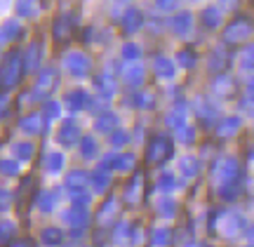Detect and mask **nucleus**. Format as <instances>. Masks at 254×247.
Listing matches in <instances>:
<instances>
[{"mask_svg":"<svg viewBox=\"0 0 254 247\" xmlns=\"http://www.w3.org/2000/svg\"><path fill=\"white\" fill-rule=\"evenodd\" d=\"M250 36H252V21H250V19H243V17L233 19L226 26V31H224V40L231 43V45L243 43V40H247Z\"/></svg>","mask_w":254,"mask_h":247,"instance_id":"f257e3e1","label":"nucleus"},{"mask_svg":"<svg viewBox=\"0 0 254 247\" xmlns=\"http://www.w3.org/2000/svg\"><path fill=\"white\" fill-rule=\"evenodd\" d=\"M172 156V141L165 137H155L151 144H148V153H146V160L148 163H155L160 165L163 160H167V158Z\"/></svg>","mask_w":254,"mask_h":247,"instance_id":"f03ea898","label":"nucleus"},{"mask_svg":"<svg viewBox=\"0 0 254 247\" xmlns=\"http://www.w3.org/2000/svg\"><path fill=\"white\" fill-rule=\"evenodd\" d=\"M21 71H24V66H21V62H19V55L17 52H12V55L5 59V66H2V82H5L7 87L17 85Z\"/></svg>","mask_w":254,"mask_h":247,"instance_id":"7ed1b4c3","label":"nucleus"},{"mask_svg":"<svg viewBox=\"0 0 254 247\" xmlns=\"http://www.w3.org/2000/svg\"><path fill=\"white\" fill-rule=\"evenodd\" d=\"M66 66H68L75 75H80L90 68V62H87V57H82V55H71L66 59Z\"/></svg>","mask_w":254,"mask_h":247,"instance_id":"20e7f679","label":"nucleus"},{"mask_svg":"<svg viewBox=\"0 0 254 247\" xmlns=\"http://www.w3.org/2000/svg\"><path fill=\"white\" fill-rule=\"evenodd\" d=\"M139 26H141V14H139L136 9H129L125 14V19H123V28H125L127 33H132V31H136Z\"/></svg>","mask_w":254,"mask_h":247,"instance_id":"39448f33","label":"nucleus"},{"mask_svg":"<svg viewBox=\"0 0 254 247\" xmlns=\"http://www.w3.org/2000/svg\"><path fill=\"white\" fill-rule=\"evenodd\" d=\"M55 36H57V40H62V36H64V40H68V36H71V19H68V17H59V19H57Z\"/></svg>","mask_w":254,"mask_h":247,"instance_id":"423d86ee","label":"nucleus"},{"mask_svg":"<svg viewBox=\"0 0 254 247\" xmlns=\"http://www.w3.org/2000/svg\"><path fill=\"white\" fill-rule=\"evenodd\" d=\"M240 127V118H226L221 125H219V134L226 137V134H233V129Z\"/></svg>","mask_w":254,"mask_h":247,"instance_id":"0eeeda50","label":"nucleus"},{"mask_svg":"<svg viewBox=\"0 0 254 247\" xmlns=\"http://www.w3.org/2000/svg\"><path fill=\"white\" fill-rule=\"evenodd\" d=\"M87 101V97H85V92H71V97L66 99V104H68V109L71 111H78Z\"/></svg>","mask_w":254,"mask_h":247,"instance_id":"6e6552de","label":"nucleus"},{"mask_svg":"<svg viewBox=\"0 0 254 247\" xmlns=\"http://www.w3.org/2000/svg\"><path fill=\"white\" fill-rule=\"evenodd\" d=\"M78 139H80V134H78L71 125H68V127H64L62 134H59V141H62V144H66V146H71L73 141H78Z\"/></svg>","mask_w":254,"mask_h":247,"instance_id":"1a4fd4ad","label":"nucleus"},{"mask_svg":"<svg viewBox=\"0 0 254 247\" xmlns=\"http://www.w3.org/2000/svg\"><path fill=\"white\" fill-rule=\"evenodd\" d=\"M202 17H205V26H217L219 24V9L217 7H207L205 12H202Z\"/></svg>","mask_w":254,"mask_h":247,"instance_id":"9d476101","label":"nucleus"},{"mask_svg":"<svg viewBox=\"0 0 254 247\" xmlns=\"http://www.w3.org/2000/svg\"><path fill=\"white\" fill-rule=\"evenodd\" d=\"M155 71L163 75V78H170L172 75V64L167 59H155Z\"/></svg>","mask_w":254,"mask_h":247,"instance_id":"9b49d317","label":"nucleus"},{"mask_svg":"<svg viewBox=\"0 0 254 247\" xmlns=\"http://www.w3.org/2000/svg\"><path fill=\"white\" fill-rule=\"evenodd\" d=\"M36 0H21L19 2V14H24V17H31V14H36Z\"/></svg>","mask_w":254,"mask_h":247,"instance_id":"f8f14e48","label":"nucleus"},{"mask_svg":"<svg viewBox=\"0 0 254 247\" xmlns=\"http://www.w3.org/2000/svg\"><path fill=\"white\" fill-rule=\"evenodd\" d=\"M189 26H190V17H189V14H179V17L172 21V28H174V31H179V33H184Z\"/></svg>","mask_w":254,"mask_h":247,"instance_id":"ddd939ff","label":"nucleus"},{"mask_svg":"<svg viewBox=\"0 0 254 247\" xmlns=\"http://www.w3.org/2000/svg\"><path fill=\"white\" fill-rule=\"evenodd\" d=\"M21 127H26L28 132H38L40 129V116H28L21 120Z\"/></svg>","mask_w":254,"mask_h":247,"instance_id":"4468645a","label":"nucleus"},{"mask_svg":"<svg viewBox=\"0 0 254 247\" xmlns=\"http://www.w3.org/2000/svg\"><path fill=\"white\" fill-rule=\"evenodd\" d=\"M116 123H118V120L113 118V116H104V118L97 120V129H113Z\"/></svg>","mask_w":254,"mask_h":247,"instance_id":"2eb2a0df","label":"nucleus"},{"mask_svg":"<svg viewBox=\"0 0 254 247\" xmlns=\"http://www.w3.org/2000/svg\"><path fill=\"white\" fill-rule=\"evenodd\" d=\"M47 163H50V172H59V170H62V163H64L62 153H57V156H50V158H47Z\"/></svg>","mask_w":254,"mask_h":247,"instance_id":"dca6fc26","label":"nucleus"},{"mask_svg":"<svg viewBox=\"0 0 254 247\" xmlns=\"http://www.w3.org/2000/svg\"><path fill=\"white\" fill-rule=\"evenodd\" d=\"M82 182H85V174H82V172H73L71 177L66 179V186H68V188H75V186H78V184H82Z\"/></svg>","mask_w":254,"mask_h":247,"instance_id":"f3484780","label":"nucleus"},{"mask_svg":"<svg viewBox=\"0 0 254 247\" xmlns=\"http://www.w3.org/2000/svg\"><path fill=\"white\" fill-rule=\"evenodd\" d=\"M125 80L127 82H139V80H141V68H125Z\"/></svg>","mask_w":254,"mask_h":247,"instance_id":"a211bd4d","label":"nucleus"},{"mask_svg":"<svg viewBox=\"0 0 254 247\" xmlns=\"http://www.w3.org/2000/svg\"><path fill=\"white\" fill-rule=\"evenodd\" d=\"M31 151H33V146H31V144H19L17 146V156L19 158H31Z\"/></svg>","mask_w":254,"mask_h":247,"instance_id":"6ab92c4d","label":"nucleus"},{"mask_svg":"<svg viewBox=\"0 0 254 247\" xmlns=\"http://www.w3.org/2000/svg\"><path fill=\"white\" fill-rule=\"evenodd\" d=\"M43 238L47 240V243H57V240H62V231H55V229H50L43 233Z\"/></svg>","mask_w":254,"mask_h":247,"instance_id":"aec40b11","label":"nucleus"},{"mask_svg":"<svg viewBox=\"0 0 254 247\" xmlns=\"http://www.w3.org/2000/svg\"><path fill=\"white\" fill-rule=\"evenodd\" d=\"M182 167L186 174H195V160H190V158H184L182 160Z\"/></svg>","mask_w":254,"mask_h":247,"instance_id":"412c9836","label":"nucleus"},{"mask_svg":"<svg viewBox=\"0 0 254 247\" xmlns=\"http://www.w3.org/2000/svg\"><path fill=\"white\" fill-rule=\"evenodd\" d=\"M123 55H125L127 59H136V57H139V47H134V45H125Z\"/></svg>","mask_w":254,"mask_h":247,"instance_id":"4be33fe9","label":"nucleus"},{"mask_svg":"<svg viewBox=\"0 0 254 247\" xmlns=\"http://www.w3.org/2000/svg\"><path fill=\"white\" fill-rule=\"evenodd\" d=\"M155 5L160 9H172L177 5V0H155Z\"/></svg>","mask_w":254,"mask_h":247,"instance_id":"5701e85b","label":"nucleus"},{"mask_svg":"<svg viewBox=\"0 0 254 247\" xmlns=\"http://www.w3.org/2000/svg\"><path fill=\"white\" fill-rule=\"evenodd\" d=\"M82 148H85V151H82L85 156H92V148H94V144H92V139H82Z\"/></svg>","mask_w":254,"mask_h":247,"instance_id":"b1692460","label":"nucleus"},{"mask_svg":"<svg viewBox=\"0 0 254 247\" xmlns=\"http://www.w3.org/2000/svg\"><path fill=\"white\" fill-rule=\"evenodd\" d=\"M170 238V233L167 231H158V233H153V243L158 240V243H165V240Z\"/></svg>","mask_w":254,"mask_h":247,"instance_id":"393cba45","label":"nucleus"},{"mask_svg":"<svg viewBox=\"0 0 254 247\" xmlns=\"http://www.w3.org/2000/svg\"><path fill=\"white\" fill-rule=\"evenodd\" d=\"M221 7H224V9H236L238 7V0H221Z\"/></svg>","mask_w":254,"mask_h":247,"instance_id":"a878e982","label":"nucleus"},{"mask_svg":"<svg viewBox=\"0 0 254 247\" xmlns=\"http://www.w3.org/2000/svg\"><path fill=\"white\" fill-rule=\"evenodd\" d=\"M0 167H2V172H7V174H14V172H17V170H14L17 165H14V163H2Z\"/></svg>","mask_w":254,"mask_h":247,"instance_id":"bb28decb","label":"nucleus"},{"mask_svg":"<svg viewBox=\"0 0 254 247\" xmlns=\"http://www.w3.org/2000/svg\"><path fill=\"white\" fill-rule=\"evenodd\" d=\"M7 202H9V195L5 191H0V210H5V207H7Z\"/></svg>","mask_w":254,"mask_h":247,"instance_id":"cd10ccee","label":"nucleus"},{"mask_svg":"<svg viewBox=\"0 0 254 247\" xmlns=\"http://www.w3.org/2000/svg\"><path fill=\"white\" fill-rule=\"evenodd\" d=\"M250 238H252V240H254V231H252V233H250Z\"/></svg>","mask_w":254,"mask_h":247,"instance_id":"c85d7f7f","label":"nucleus"},{"mask_svg":"<svg viewBox=\"0 0 254 247\" xmlns=\"http://www.w3.org/2000/svg\"><path fill=\"white\" fill-rule=\"evenodd\" d=\"M252 2H254V0H252Z\"/></svg>","mask_w":254,"mask_h":247,"instance_id":"c756f323","label":"nucleus"}]
</instances>
